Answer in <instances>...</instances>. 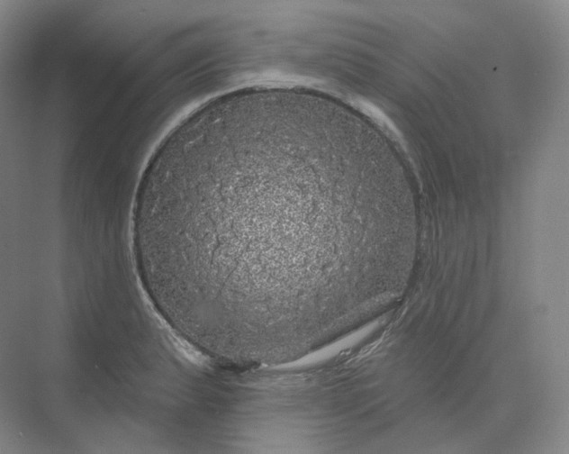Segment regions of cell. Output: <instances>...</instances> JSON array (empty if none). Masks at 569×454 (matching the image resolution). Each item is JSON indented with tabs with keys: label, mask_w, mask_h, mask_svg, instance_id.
<instances>
[{
	"label": "cell",
	"mask_w": 569,
	"mask_h": 454,
	"mask_svg": "<svg viewBox=\"0 0 569 454\" xmlns=\"http://www.w3.org/2000/svg\"><path fill=\"white\" fill-rule=\"evenodd\" d=\"M132 234L173 329L221 363L280 361L365 322L421 220L382 140L348 107L258 87L209 101L165 137Z\"/></svg>",
	"instance_id": "obj_1"
}]
</instances>
